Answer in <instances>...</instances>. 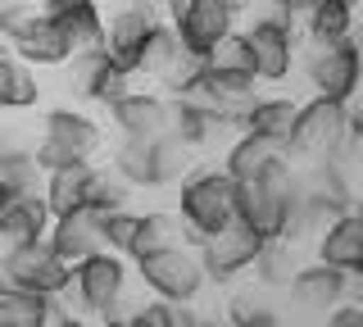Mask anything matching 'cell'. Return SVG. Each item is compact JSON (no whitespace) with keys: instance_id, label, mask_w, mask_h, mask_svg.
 <instances>
[{"instance_id":"23","label":"cell","mask_w":363,"mask_h":327,"mask_svg":"<svg viewBox=\"0 0 363 327\" xmlns=\"http://www.w3.org/2000/svg\"><path fill=\"white\" fill-rule=\"evenodd\" d=\"M9 55L23 60L28 69H64V64L73 60V41H68V32L55 23V18H45V23L32 32L28 41H18Z\"/></svg>"},{"instance_id":"24","label":"cell","mask_w":363,"mask_h":327,"mask_svg":"<svg viewBox=\"0 0 363 327\" xmlns=\"http://www.w3.org/2000/svg\"><path fill=\"white\" fill-rule=\"evenodd\" d=\"M91 168H96V164H73V168H60V173H45L41 196H45L50 218H64V214H73V209H86Z\"/></svg>"},{"instance_id":"37","label":"cell","mask_w":363,"mask_h":327,"mask_svg":"<svg viewBox=\"0 0 363 327\" xmlns=\"http://www.w3.org/2000/svg\"><path fill=\"white\" fill-rule=\"evenodd\" d=\"M37 150V132L28 123H0V160H28Z\"/></svg>"},{"instance_id":"21","label":"cell","mask_w":363,"mask_h":327,"mask_svg":"<svg viewBox=\"0 0 363 327\" xmlns=\"http://www.w3.org/2000/svg\"><path fill=\"white\" fill-rule=\"evenodd\" d=\"M313 245H318V264L340 268V273H345V268H354L359 255H363V205L345 209Z\"/></svg>"},{"instance_id":"28","label":"cell","mask_w":363,"mask_h":327,"mask_svg":"<svg viewBox=\"0 0 363 327\" xmlns=\"http://www.w3.org/2000/svg\"><path fill=\"white\" fill-rule=\"evenodd\" d=\"M128 200H132V187L123 182L113 168H91V187H86V209H96L100 218L105 214H118V209H128Z\"/></svg>"},{"instance_id":"44","label":"cell","mask_w":363,"mask_h":327,"mask_svg":"<svg viewBox=\"0 0 363 327\" xmlns=\"http://www.w3.org/2000/svg\"><path fill=\"white\" fill-rule=\"evenodd\" d=\"M196 327H227V323H218V318H200Z\"/></svg>"},{"instance_id":"4","label":"cell","mask_w":363,"mask_h":327,"mask_svg":"<svg viewBox=\"0 0 363 327\" xmlns=\"http://www.w3.org/2000/svg\"><path fill=\"white\" fill-rule=\"evenodd\" d=\"M264 14L250 23L241 37L250 46V73L255 82H286L300 50H295V14L281 5H259Z\"/></svg>"},{"instance_id":"27","label":"cell","mask_w":363,"mask_h":327,"mask_svg":"<svg viewBox=\"0 0 363 327\" xmlns=\"http://www.w3.org/2000/svg\"><path fill=\"white\" fill-rule=\"evenodd\" d=\"M300 18L309 28V41H350L354 5H345V0H313Z\"/></svg>"},{"instance_id":"20","label":"cell","mask_w":363,"mask_h":327,"mask_svg":"<svg viewBox=\"0 0 363 327\" xmlns=\"http://www.w3.org/2000/svg\"><path fill=\"white\" fill-rule=\"evenodd\" d=\"M177 245H196V232L182 223L177 209H150L141 214V228H136V241H132V264L145 255H159V250H177Z\"/></svg>"},{"instance_id":"49","label":"cell","mask_w":363,"mask_h":327,"mask_svg":"<svg viewBox=\"0 0 363 327\" xmlns=\"http://www.w3.org/2000/svg\"><path fill=\"white\" fill-rule=\"evenodd\" d=\"M277 327H291V323H277Z\"/></svg>"},{"instance_id":"30","label":"cell","mask_w":363,"mask_h":327,"mask_svg":"<svg viewBox=\"0 0 363 327\" xmlns=\"http://www.w3.org/2000/svg\"><path fill=\"white\" fill-rule=\"evenodd\" d=\"M64 69H68V82H73V92L91 100V96H96V87H100V77L113 69V60H109V50L100 46V50H77L73 60L64 64Z\"/></svg>"},{"instance_id":"38","label":"cell","mask_w":363,"mask_h":327,"mask_svg":"<svg viewBox=\"0 0 363 327\" xmlns=\"http://www.w3.org/2000/svg\"><path fill=\"white\" fill-rule=\"evenodd\" d=\"M345 141L363 145V96H354V100L345 105Z\"/></svg>"},{"instance_id":"9","label":"cell","mask_w":363,"mask_h":327,"mask_svg":"<svg viewBox=\"0 0 363 327\" xmlns=\"http://www.w3.org/2000/svg\"><path fill=\"white\" fill-rule=\"evenodd\" d=\"M5 255V268L14 277V291L23 296H41V300H60L73 282V268L50 250V241H32V245H14Z\"/></svg>"},{"instance_id":"41","label":"cell","mask_w":363,"mask_h":327,"mask_svg":"<svg viewBox=\"0 0 363 327\" xmlns=\"http://www.w3.org/2000/svg\"><path fill=\"white\" fill-rule=\"evenodd\" d=\"M45 327H86V318H82V314H68V309H55V318Z\"/></svg>"},{"instance_id":"1","label":"cell","mask_w":363,"mask_h":327,"mask_svg":"<svg viewBox=\"0 0 363 327\" xmlns=\"http://www.w3.org/2000/svg\"><path fill=\"white\" fill-rule=\"evenodd\" d=\"M295 196H300V168L286 160L259 182L236 187V223L245 232L264 236V241H281V223H286V209Z\"/></svg>"},{"instance_id":"5","label":"cell","mask_w":363,"mask_h":327,"mask_svg":"<svg viewBox=\"0 0 363 327\" xmlns=\"http://www.w3.org/2000/svg\"><path fill=\"white\" fill-rule=\"evenodd\" d=\"M68 291L77 296V309L96 314V318H123V296H128V259L100 250L73 264V282Z\"/></svg>"},{"instance_id":"31","label":"cell","mask_w":363,"mask_h":327,"mask_svg":"<svg viewBox=\"0 0 363 327\" xmlns=\"http://www.w3.org/2000/svg\"><path fill=\"white\" fill-rule=\"evenodd\" d=\"M277 309L259 296L255 287L250 291H236L232 300H227V327H277Z\"/></svg>"},{"instance_id":"7","label":"cell","mask_w":363,"mask_h":327,"mask_svg":"<svg viewBox=\"0 0 363 327\" xmlns=\"http://www.w3.org/2000/svg\"><path fill=\"white\" fill-rule=\"evenodd\" d=\"M136 277L155 291V300H168V304H191L204 291V282H209L200 268L196 245H177V250L136 259Z\"/></svg>"},{"instance_id":"50","label":"cell","mask_w":363,"mask_h":327,"mask_svg":"<svg viewBox=\"0 0 363 327\" xmlns=\"http://www.w3.org/2000/svg\"><path fill=\"white\" fill-rule=\"evenodd\" d=\"M0 5H5V0H0Z\"/></svg>"},{"instance_id":"10","label":"cell","mask_w":363,"mask_h":327,"mask_svg":"<svg viewBox=\"0 0 363 327\" xmlns=\"http://www.w3.org/2000/svg\"><path fill=\"white\" fill-rule=\"evenodd\" d=\"M155 23L159 18L150 9L132 5V0H118V5L105 14V50L123 73L141 77V50H145V37L155 32Z\"/></svg>"},{"instance_id":"46","label":"cell","mask_w":363,"mask_h":327,"mask_svg":"<svg viewBox=\"0 0 363 327\" xmlns=\"http://www.w3.org/2000/svg\"><path fill=\"white\" fill-rule=\"evenodd\" d=\"M354 46H359V64H363V41H354ZM359 87H363V69H359Z\"/></svg>"},{"instance_id":"6","label":"cell","mask_w":363,"mask_h":327,"mask_svg":"<svg viewBox=\"0 0 363 327\" xmlns=\"http://www.w3.org/2000/svg\"><path fill=\"white\" fill-rule=\"evenodd\" d=\"M295 64H304V77L323 100H350L359 96V46L354 41H309Z\"/></svg>"},{"instance_id":"29","label":"cell","mask_w":363,"mask_h":327,"mask_svg":"<svg viewBox=\"0 0 363 327\" xmlns=\"http://www.w3.org/2000/svg\"><path fill=\"white\" fill-rule=\"evenodd\" d=\"M41 23H45V14H41L37 0H5V5H0V41H5L9 50H14L18 41H28Z\"/></svg>"},{"instance_id":"16","label":"cell","mask_w":363,"mask_h":327,"mask_svg":"<svg viewBox=\"0 0 363 327\" xmlns=\"http://www.w3.org/2000/svg\"><path fill=\"white\" fill-rule=\"evenodd\" d=\"M109 123L118 128V141H159L164 137V96L132 92L109 109Z\"/></svg>"},{"instance_id":"43","label":"cell","mask_w":363,"mask_h":327,"mask_svg":"<svg viewBox=\"0 0 363 327\" xmlns=\"http://www.w3.org/2000/svg\"><path fill=\"white\" fill-rule=\"evenodd\" d=\"M309 5H313V0H286V9H291L295 18H300V14H304V9H309Z\"/></svg>"},{"instance_id":"45","label":"cell","mask_w":363,"mask_h":327,"mask_svg":"<svg viewBox=\"0 0 363 327\" xmlns=\"http://www.w3.org/2000/svg\"><path fill=\"white\" fill-rule=\"evenodd\" d=\"M100 327H128V323H123V318H105V323H100Z\"/></svg>"},{"instance_id":"19","label":"cell","mask_w":363,"mask_h":327,"mask_svg":"<svg viewBox=\"0 0 363 327\" xmlns=\"http://www.w3.org/2000/svg\"><path fill=\"white\" fill-rule=\"evenodd\" d=\"M286 291H291V300L300 304L304 314H318V318H327L336 304H345L340 268H327V264H300V273H295V282Z\"/></svg>"},{"instance_id":"22","label":"cell","mask_w":363,"mask_h":327,"mask_svg":"<svg viewBox=\"0 0 363 327\" xmlns=\"http://www.w3.org/2000/svg\"><path fill=\"white\" fill-rule=\"evenodd\" d=\"M295 114H300V105H295L291 96H259L255 105L245 109L241 132H250V137H264V141H277V145H291Z\"/></svg>"},{"instance_id":"3","label":"cell","mask_w":363,"mask_h":327,"mask_svg":"<svg viewBox=\"0 0 363 327\" xmlns=\"http://www.w3.org/2000/svg\"><path fill=\"white\" fill-rule=\"evenodd\" d=\"M113 173L123 177L132 191H145V187H177L182 177L191 173V150L168 137L159 141H118L113 145Z\"/></svg>"},{"instance_id":"33","label":"cell","mask_w":363,"mask_h":327,"mask_svg":"<svg viewBox=\"0 0 363 327\" xmlns=\"http://www.w3.org/2000/svg\"><path fill=\"white\" fill-rule=\"evenodd\" d=\"M177 50H182L177 32L168 28V23H155V32L145 37V50H141V73L145 77H159V73H164V64L173 60Z\"/></svg>"},{"instance_id":"13","label":"cell","mask_w":363,"mask_h":327,"mask_svg":"<svg viewBox=\"0 0 363 327\" xmlns=\"http://www.w3.org/2000/svg\"><path fill=\"white\" fill-rule=\"evenodd\" d=\"M45 241H50V250L73 268V264H82L86 255L105 250V218H100L96 209H73V214H64V218L50 223Z\"/></svg>"},{"instance_id":"42","label":"cell","mask_w":363,"mask_h":327,"mask_svg":"<svg viewBox=\"0 0 363 327\" xmlns=\"http://www.w3.org/2000/svg\"><path fill=\"white\" fill-rule=\"evenodd\" d=\"M232 14H250V9H259V0H223Z\"/></svg>"},{"instance_id":"36","label":"cell","mask_w":363,"mask_h":327,"mask_svg":"<svg viewBox=\"0 0 363 327\" xmlns=\"http://www.w3.org/2000/svg\"><path fill=\"white\" fill-rule=\"evenodd\" d=\"M123 323L128 327H177V309L168 300H141L123 314Z\"/></svg>"},{"instance_id":"12","label":"cell","mask_w":363,"mask_h":327,"mask_svg":"<svg viewBox=\"0 0 363 327\" xmlns=\"http://www.w3.org/2000/svg\"><path fill=\"white\" fill-rule=\"evenodd\" d=\"M177 32V41H182V50H191L196 60H209L213 46H218L223 37H232L236 32V14L223 5V0H191L186 9L168 23Z\"/></svg>"},{"instance_id":"18","label":"cell","mask_w":363,"mask_h":327,"mask_svg":"<svg viewBox=\"0 0 363 327\" xmlns=\"http://www.w3.org/2000/svg\"><path fill=\"white\" fill-rule=\"evenodd\" d=\"M227 132V123H218L213 114H204L200 105H191V100L182 96H164V137L186 145V150H200V145L218 141Z\"/></svg>"},{"instance_id":"17","label":"cell","mask_w":363,"mask_h":327,"mask_svg":"<svg viewBox=\"0 0 363 327\" xmlns=\"http://www.w3.org/2000/svg\"><path fill=\"white\" fill-rule=\"evenodd\" d=\"M286 160H291L286 145L264 141V137H250V132H236L232 150H227V160H223V173L241 187V182H259V177H268L272 168L286 164Z\"/></svg>"},{"instance_id":"26","label":"cell","mask_w":363,"mask_h":327,"mask_svg":"<svg viewBox=\"0 0 363 327\" xmlns=\"http://www.w3.org/2000/svg\"><path fill=\"white\" fill-rule=\"evenodd\" d=\"M250 268H255V282H259V287L286 291L291 282H295V273H300V259H295V245H286V241H264Z\"/></svg>"},{"instance_id":"15","label":"cell","mask_w":363,"mask_h":327,"mask_svg":"<svg viewBox=\"0 0 363 327\" xmlns=\"http://www.w3.org/2000/svg\"><path fill=\"white\" fill-rule=\"evenodd\" d=\"M50 223L55 218H50V209H45V196H41V191H18V196L0 209V250L45 241Z\"/></svg>"},{"instance_id":"8","label":"cell","mask_w":363,"mask_h":327,"mask_svg":"<svg viewBox=\"0 0 363 327\" xmlns=\"http://www.w3.org/2000/svg\"><path fill=\"white\" fill-rule=\"evenodd\" d=\"M345 145V105L340 100L313 96L309 105H300L291 128V160H332Z\"/></svg>"},{"instance_id":"14","label":"cell","mask_w":363,"mask_h":327,"mask_svg":"<svg viewBox=\"0 0 363 327\" xmlns=\"http://www.w3.org/2000/svg\"><path fill=\"white\" fill-rule=\"evenodd\" d=\"M41 137L55 141V145H64L73 160L91 164L100 155V145H105V128H100L91 114H82V109L60 105V109H50V114L41 118Z\"/></svg>"},{"instance_id":"34","label":"cell","mask_w":363,"mask_h":327,"mask_svg":"<svg viewBox=\"0 0 363 327\" xmlns=\"http://www.w3.org/2000/svg\"><path fill=\"white\" fill-rule=\"evenodd\" d=\"M204 69H213V73H245V77H255V73H250V46H245V37H241V32L223 37L218 46H213V55L204 60Z\"/></svg>"},{"instance_id":"25","label":"cell","mask_w":363,"mask_h":327,"mask_svg":"<svg viewBox=\"0 0 363 327\" xmlns=\"http://www.w3.org/2000/svg\"><path fill=\"white\" fill-rule=\"evenodd\" d=\"M41 105V82H37V69H28L23 60L5 55L0 60V114H23V109H37Z\"/></svg>"},{"instance_id":"32","label":"cell","mask_w":363,"mask_h":327,"mask_svg":"<svg viewBox=\"0 0 363 327\" xmlns=\"http://www.w3.org/2000/svg\"><path fill=\"white\" fill-rule=\"evenodd\" d=\"M200 73H204V60H196L191 50H177L173 60L164 64V73H159L155 82L164 87V96H186L191 87L200 82Z\"/></svg>"},{"instance_id":"47","label":"cell","mask_w":363,"mask_h":327,"mask_svg":"<svg viewBox=\"0 0 363 327\" xmlns=\"http://www.w3.org/2000/svg\"><path fill=\"white\" fill-rule=\"evenodd\" d=\"M5 55H9V46H5V41H0V60H5Z\"/></svg>"},{"instance_id":"35","label":"cell","mask_w":363,"mask_h":327,"mask_svg":"<svg viewBox=\"0 0 363 327\" xmlns=\"http://www.w3.org/2000/svg\"><path fill=\"white\" fill-rule=\"evenodd\" d=\"M136 228H141V214L136 209H118V214H105V250L128 259L132 255V241H136Z\"/></svg>"},{"instance_id":"11","label":"cell","mask_w":363,"mask_h":327,"mask_svg":"<svg viewBox=\"0 0 363 327\" xmlns=\"http://www.w3.org/2000/svg\"><path fill=\"white\" fill-rule=\"evenodd\" d=\"M259 245H264V236L245 232L241 223H232V228L213 232V236H200L196 241V255H200V268L209 282H232L236 273H245L250 264H255Z\"/></svg>"},{"instance_id":"2","label":"cell","mask_w":363,"mask_h":327,"mask_svg":"<svg viewBox=\"0 0 363 327\" xmlns=\"http://www.w3.org/2000/svg\"><path fill=\"white\" fill-rule=\"evenodd\" d=\"M177 214H182V223L196 232V241L232 228L236 223V182L223 173V168L186 173L177 182Z\"/></svg>"},{"instance_id":"48","label":"cell","mask_w":363,"mask_h":327,"mask_svg":"<svg viewBox=\"0 0 363 327\" xmlns=\"http://www.w3.org/2000/svg\"><path fill=\"white\" fill-rule=\"evenodd\" d=\"M354 268H359V273H363V255H359V264H354Z\"/></svg>"},{"instance_id":"39","label":"cell","mask_w":363,"mask_h":327,"mask_svg":"<svg viewBox=\"0 0 363 327\" xmlns=\"http://www.w3.org/2000/svg\"><path fill=\"white\" fill-rule=\"evenodd\" d=\"M323 327H363V304H336Z\"/></svg>"},{"instance_id":"40","label":"cell","mask_w":363,"mask_h":327,"mask_svg":"<svg viewBox=\"0 0 363 327\" xmlns=\"http://www.w3.org/2000/svg\"><path fill=\"white\" fill-rule=\"evenodd\" d=\"M340 291H345V304H363V273L359 268H345V273H340Z\"/></svg>"}]
</instances>
